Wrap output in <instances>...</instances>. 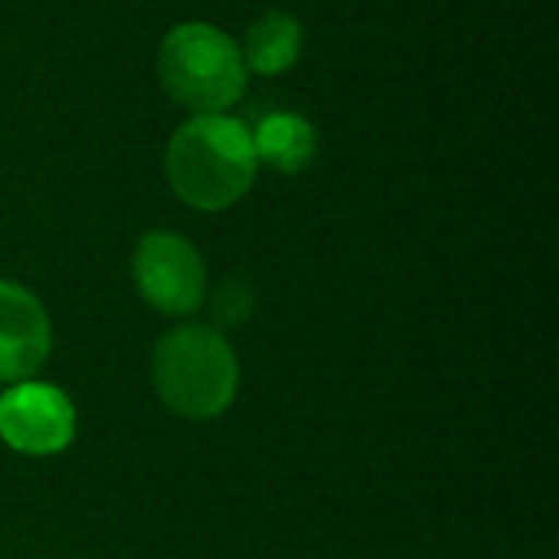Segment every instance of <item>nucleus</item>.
Masks as SVG:
<instances>
[{"instance_id":"f03ea898","label":"nucleus","mask_w":559,"mask_h":559,"mask_svg":"<svg viewBox=\"0 0 559 559\" xmlns=\"http://www.w3.org/2000/svg\"><path fill=\"white\" fill-rule=\"evenodd\" d=\"M151 380L170 413L183 419H213L236 400L239 364L223 331L210 324H180L154 344Z\"/></svg>"},{"instance_id":"39448f33","label":"nucleus","mask_w":559,"mask_h":559,"mask_svg":"<svg viewBox=\"0 0 559 559\" xmlns=\"http://www.w3.org/2000/svg\"><path fill=\"white\" fill-rule=\"evenodd\" d=\"M0 439L29 459L59 455L75 439V406L52 383H10L0 393Z\"/></svg>"},{"instance_id":"20e7f679","label":"nucleus","mask_w":559,"mask_h":559,"mask_svg":"<svg viewBox=\"0 0 559 559\" xmlns=\"http://www.w3.org/2000/svg\"><path fill=\"white\" fill-rule=\"evenodd\" d=\"M138 295L167 318L193 314L206 298V269L193 242L177 233L154 229L141 236L131 259Z\"/></svg>"},{"instance_id":"7ed1b4c3","label":"nucleus","mask_w":559,"mask_h":559,"mask_svg":"<svg viewBox=\"0 0 559 559\" xmlns=\"http://www.w3.org/2000/svg\"><path fill=\"white\" fill-rule=\"evenodd\" d=\"M164 92L193 115H223L246 88L239 46L210 23H183L167 33L157 59Z\"/></svg>"},{"instance_id":"423d86ee","label":"nucleus","mask_w":559,"mask_h":559,"mask_svg":"<svg viewBox=\"0 0 559 559\" xmlns=\"http://www.w3.org/2000/svg\"><path fill=\"white\" fill-rule=\"evenodd\" d=\"M49 350L52 328L43 301L16 282H0V383L33 380Z\"/></svg>"},{"instance_id":"1a4fd4ad","label":"nucleus","mask_w":559,"mask_h":559,"mask_svg":"<svg viewBox=\"0 0 559 559\" xmlns=\"http://www.w3.org/2000/svg\"><path fill=\"white\" fill-rule=\"evenodd\" d=\"M210 314H213V324L210 328H236L242 324L249 314H252V288L249 282L242 278H226L216 292H213V301H210Z\"/></svg>"},{"instance_id":"f257e3e1","label":"nucleus","mask_w":559,"mask_h":559,"mask_svg":"<svg viewBox=\"0 0 559 559\" xmlns=\"http://www.w3.org/2000/svg\"><path fill=\"white\" fill-rule=\"evenodd\" d=\"M167 180L197 210L233 206L255 177L249 131L226 115H197L167 144Z\"/></svg>"},{"instance_id":"6e6552de","label":"nucleus","mask_w":559,"mask_h":559,"mask_svg":"<svg viewBox=\"0 0 559 559\" xmlns=\"http://www.w3.org/2000/svg\"><path fill=\"white\" fill-rule=\"evenodd\" d=\"M298 52H301V23L292 13L269 10L252 23L246 36L242 62H249L262 75H278L288 66H295Z\"/></svg>"},{"instance_id":"0eeeda50","label":"nucleus","mask_w":559,"mask_h":559,"mask_svg":"<svg viewBox=\"0 0 559 559\" xmlns=\"http://www.w3.org/2000/svg\"><path fill=\"white\" fill-rule=\"evenodd\" d=\"M255 160L272 164L282 174H298L314 160V128L292 111H275L262 118L259 131L249 134Z\"/></svg>"}]
</instances>
